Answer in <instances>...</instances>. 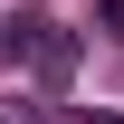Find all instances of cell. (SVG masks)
I'll return each mask as SVG.
<instances>
[{"instance_id": "1", "label": "cell", "mask_w": 124, "mask_h": 124, "mask_svg": "<svg viewBox=\"0 0 124 124\" xmlns=\"http://www.w3.org/2000/svg\"><path fill=\"white\" fill-rule=\"evenodd\" d=\"M0 48L38 77V95H67V77H77V29H67V19L19 10V19H0Z\"/></svg>"}, {"instance_id": "2", "label": "cell", "mask_w": 124, "mask_h": 124, "mask_svg": "<svg viewBox=\"0 0 124 124\" xmlns=\"http://www.w3.org/2000/svg\"><path fill=\"white\" fill-rule=\"evenodd\" d=\"M0 124H48V105H29V95H0Z\"/></svg>"}, {"instance_id": "3", "label": "cell", "mask_w": 124, "mask_h": 124, "mask_svg": "<svg viewBox=\"0 0 124 124\" xmlns=\"http://www.w3.org/2000/svg\"><path fill=\"white\" fill-rule=\"evenodd\" d=\"M95 29H105V38L124 48V0H105V10H95Z\"/></svg>"}]
</instances>
